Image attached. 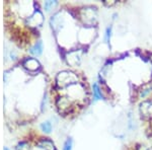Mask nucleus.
Listing matches in <instances>:
<instances>
[{
  "label": "nucleus",
  "mask_w": 152,
  "mask_h": 150,
  "mask_svg": "<svg viewBox=\"0 0 152 150\" xmlns=\"http://www.w3.org/2000/svg\"><path fill=\"white\" fill-rule=\"evenodd\" d=\"M56 81H57V85L59 87L65 88L75 84L77 82V76L69 71H62L57 75Z\"/></svg>",
  "instance_id": "f257e3e1"
},
{
  "label": "nucleus",
  "mask_w": 152,
  "mask_h": 150,
  "mask_svg": "<svg viewBox=\"0 0 152 150\" xmlns=\"http://www.w3.org/2000/svg\"><path fill=\"white\" fill-rule=\"evenodd\" d=\"M43 21H44V18L42 12L40 10H36L35 13L26 20V23L31 26H39L43 23Z\"/></svg>",
  "instance_id": "f03ea898"
},
{
  "label": "nucleus",
  "mask_w": 152,
  "mask_h": 150,
  "mask_svg": "<svg viewBox=\"0 0 152 150\" xmlns=\"http://www.w3.org/2000/svg\"><path fill=\"white\" fill-rule=\"evenodd\" d=\"M23 66L29 71H36L40 68V63L34 58H28L23 61Z\"/></svg>",
  "instance_id": "7ed1b4c3"
},
{
  "label": "nucleus",
  "mask_w": 152,
  "mask_h": 150,
  "mask_svg": "<svg viewBox=\"0 0 152 150\" xmlns=\"http://www.w3.org/2000/svg\"><path fill=\"white\" fill-rule=\"evenodd\" d=\"M38 146L43 150H55V145L51 140L43 139L38 143Z\"/></svg>",
  "instance_id": "20e7f679"
},
{
  "label": "nucleus",
  "mask_w": 152,
  "mask_h": 150,
  "mask_svg": "<svg viewBox=\"0 0 152 150\" xmlns=\"http://www.w3.org/2000/svg\"><path fill=\"white\" fill-rule=\"evenodd\" d=\"M79 61H80V56L78 55L77 52H71L68 54L67 62L71 64V65H77V64H79Z\"/></svg>",
  "instance_id": "39448f33"
},
{
  "label": "nucleus",
  "mask_w": 152,
  "mask_h": 150,
  "mask_svg": "<svg viewBox=\"0 0 152 150\" xmlns=\"http://www.w3.org/2000/svg\"><path fill=\"white\" fill-rule=\"evenodd\" d=\"M29 53L36 56L41 55V54L43 53V44H42V42L39 41L38 43H36L35 46H33L29 49Z\"/></svg>",
  "instance_id": "423d86ee"
},
{
  "label": "nucleus",
  "mask_w": 152,
  "mask_h": 150,
  "mask_svg": "<svg viewBox=\"0 0 152 150\" xmlns=\"http://www.w3.org/2000/svg\"><path fill=\"white\" fill-rule=\"evenodd\" d=\"M57 105H58L60 110H64V109H67V108L69 107V100H68L66 97H61V98H59V100H58Z\"/></svg>",
  "instance_id": "0eeeda50"
},
{
  "label": "nucleus",
  "mask_w": 152,
  "mask_h": 150,
  "mask_svg": "<svg viewBox=\"0 0 152 150\" xmlns=\"http://www.w3.org/2000/svg\"><path fill=\"white\" fill-rule=\"evenodd\" d=\"M41 129L45 133H50L52 131V124L49 121H46L41 124Z\"/></svg>",
  "instance_id": "6e6552de"
},
{
  "label": "nucleus",
  "mask_w": 152,
  "mask_h": 150,
  "mask_svg": "<svg viewBox=\"0 0 152 150\" xmlns=\"http://www.w3.org/2000/svg\"><path fill=\"white\" fill-rule=\"evenodd\" d=\"M92 88H94V98L96 100H100L102 97V93H100V90H99V85L96 84V83H94V86H92Z\"/></svg>",
  "instance_id": "1a4fd4ad"
},
{
  "label": "nucleus",
  "mask_w": 152,
  "mask_h": 150,
  "mask_svg": "<svg viewBox=\"0 0 152 150\" xmlns=\"http://www.w3.org/2000/svg\"><path fill=\"white\" fill-rule=\"evenodd\" d=\"M58 4L57 1H46L45 4H44V6H45V9L47 11H50L51 9L53 8L54 6H56Z\"/></svg>",
  "instance_id": "9d476101"
},
{
  "label": "nucleus",
  "mask_w": 152,
  "mask_h": 150,
  "mask_svg": "<svg viewBox=\"0 0 152 150\" xmlns=\"http://www.w3.org/2000/svg\"><path fill=\"white\" fill-rule=\"evenodd\" d=\"M72 145H73L72 139L68 138L65 141V143H64V147H63V150H72Z\"/></svg>",
  "instance_id": "9b49d317"
},
{
  "label": "nucleus",
  "mask_w": 152,
  "mask_h": 150,
  "mask_svg": "<svg viewBox=\"0 0 152 150\" xmlns=\"http://www.w3.org/2000/svg\"><path fill=\"white\" fill-rule=\"evenodd\" d=\"M147 105V102H143V104H141L140 105V109H141V113L143 115H149V110H150V105L149 107H146Z\"/></svg>",
  "instance_id": "f8f14e48"
},
{
  "label": "nucleus",
  "mask_w": 152,
  "mask_h": 150,
  "mask_svg": "<svg viewBox=\"0 0 152 150\" xmlns=\"http://www.w3.org/2000/svg\"><path fill=\"white\" fill-rule=\"evenodd\" d=\"M16 150H29V145L26 142H20L16 146Z\"/></svg>",
  "instance_id": "ddd939ff"
},
{
  "label": "nucleus",
  "mask_w": 152,
  "mask_h": 150,
  "mask_svg": "<svg viewBox=\"0 0 152 150\" xmlns=\"http://www.w3.org/2000/svg\"><path fill=\"white\" fill-rule=\"evenodd\" d=\"M111 37H112V28L109 26V28L107 29V31H105V41H107V43H110Z\"/></svg>",
  "instance_id": "4468645a"
},
{
  "label": "nucleus",
  "mask_w": 152,
  "mask_h": 150,
  "mask_svg": "<svg viewBox=\"0 0 152 150\" xmlns=\"http://www.w3.org/2000/svg\"><path fill=\"white\" fill-rule=\"evenodd\" d=\"M3 150H9L8 148H7V147H4V149Z\"/></svg>",
  "instance_id": "2eb2a0df"
}]
</instances>
